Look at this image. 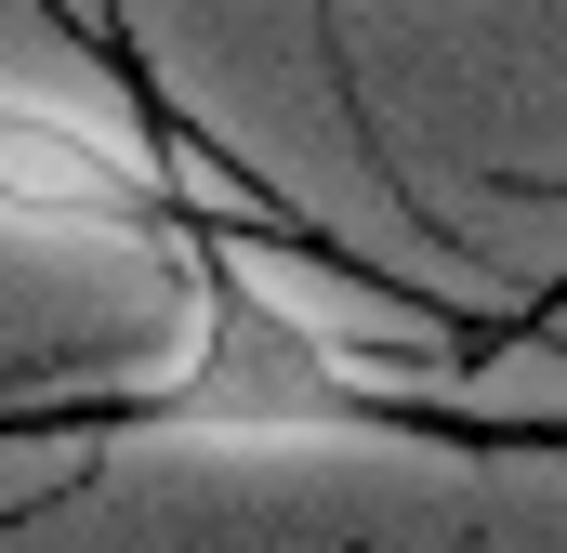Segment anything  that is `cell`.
Here are the masks:
<instances>
[{
	"label": "cell",
	"instance_id": "obj_1",
	"mask_svg": "<svg viewBox=\"0 0 567 553\" xmlns=\"http://www.w3.org/2000/svg\"><path fill=\"white\" fill-rule=\"evenodd\" d=\"M133 421L145 435H225V448H303V435H383V421H410V396H396V369L330 343L290 290L198 251L185 264V343L133 396Z\"/></svg>",
	"mask_w": 567,
	"mask_h": 553
},
{
	"label": "cell",
	"instance_id": "obj_2",
	"mask_svg": "<svg viewBox=\"0 0 567 553\" xmlns=\"http://www.w3.org/2000/svg\"><path fill=\"white\" fill-rule=\"evenodd\" d=\"M0 225H27V238H172V185L66 106H0Z\"/></svg>",
	"mask_w": 567,
	"mask_h": 553
}]
</instances>
